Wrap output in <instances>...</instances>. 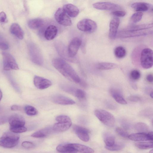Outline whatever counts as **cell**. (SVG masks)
Here are the masks:
<instances>
[{"label": "cell", "instance_id": "816d5d0a", "mask_svg": "<svg viewBox=\"0 0 153 153\" xmlns=\"http://www.w3.org/2000/svg\"><path fill=\"white\" fill-rule=\"evenodd\" d=\"M7 121V119L6 117H0V124H4Z\"/></svg>", "mask_w": 153, "mask_h": 153}, {"label": "cell", "instance_id": "d590c367", "mask_svg": "<svg viewBox=\"0 0 153 153\" xmlns=\"http://www.w3.org/2000/svg\"><path fill=\"white\" fill-rule=\"evenodd\" d=\"M73 94L80 100L85 99L86 96L85 92L81 89H79L75 90Z\"/></svg>", "mask_w": 153, "mask_h": 153}, {"label": "cell", "instance_id": "8d00e7d4", "mask_svg": "<svg viewBox=\"0 0 153 153\" xmlns=\"http://www.w3.org/2000/svg\"><path fill=\"white\" fill-rule=\"evenodd\" d=\"M143 14L141 12H137L134 13L131 16L130 21L133 23H136L140 21L143 16Z\"/></svg>", "mask_w": 153, "mask_h": 153}, {"label": "cell", "instance_id": "9c48e42d", "mask_svg": "<svg viewBox=\"0 0 153 153\" xmlns=\"http://www.w3.org/2000/svg\"><path fill=\"white\" fill-rule=\"evenodd\" d=\"M81 40L78 37L73 38L69 43L68 48V54L69 57L75 56L81 45Z\"/></svg>", "mask_w": 153, "mask_h": 153}, {"label": "cell", "instance_id": "ee69618b", "mask_svg": "<svg viewBox=\"0 0 153 153\" xmlns=\"http://www.w3.org/2000/svg\"><path fill=\"white\" fill-rule=\"evenodd\" d=\"M112 14L117 17H123L126 14V12L124 11L116 10L112 12Z\"/></svg>", "mask_w": 153, "mask_h": 153}, {"label": "cell", "instance_id": "836d02e7", "mask_svg": "<svg viewBox=\"0 0 153 153\" xmlns=\"http://www.w3.org/2000/svg\"><path fill=\"white\" fill-rule=\"evenodd\" d=\"M24 109L26 114L29 116H33L38 114V111L36 109L30 105H26Z\"/></svg>", "mask_w": 153, "mask_h": 153}, {"label": "cell", "instance_id": "c3c4849f", "mask_svg": "<svg viewBox=\"0 0 153 153\" xmlns=\"http://www.w3.org/2000/svg\"><path fill=\"white\" fill-rule=\"evenodd\" d=\"M106 105L108 108L111 109H114L116 108L115 105L113 102H107L106 103Z\"/></svg>", "mask_w": 153, "mask_h": 153}, {"label": "cell", "instance_id": "f35d334b", "mask_svg": "<svg viewBox=\"0 0 153 153\" xmlns=\"http://www.w3.org/2000/svg\"><path fill=\"white\" fill-rule=\"evenodd\" d=\"M131 78L134 80L139 79L140 77V73L137 70H132L130 73Z\"/></svg>", "mask_w": 153, "mask_h": 153}, {"label": "cell", "instance_id": "f6af8a7d", "mask_svg": "<svg viewBox=\"0 0 153 153\" xmlns=\"http://www.w3.org/2000/svg\"><path fill=\"white\" fill-rule=\"evenodd\" d=\"M7 20V16L5 13L4 12L0 13V23H4Z\"/></svg>", "mask_w": 153, "mask_h": 153}, {"label": "cell", "instance_id": "db71d44e", "mask_svg": "<svg viewBox=\"0 0 153 153\" xmlns=\"http://www.w3.org/2000/svg\"><path fill=\"white\" fill-rule=\"evenodd\" d=\"M150 97L152 98H153V92L152 91H151L150 93Z\"/></svg>", "mask_w": 153, "mask_h": 153}, {"label": "cell", "instance_id": "60d3db41", "mask_svg": "<svg viewBox=\"0 0 153 153\" xmlns=\"http://www.w3.org/2000/svg\"><path fill=\"white\" fill-rule=\"evenodd\" d=\"M117 133L121 137L124 138H128V133L124 129L120 127H117L116 128Z\"/></svg>", "mask_w": 153, "mask_h": 153}, {"label": "cell", "instance_id": "f5cc1de1", "mask_svg": "<svg viewBox=\"0 0 153 153\" xmlns=\"http://www.w3.org/2000/svg\"><path fill=\"white\" fill-rule=\"evenodd\" d=\"M2 93L0 89V101L2 99Z\"/></svg>", "mask_w": 153, "mask_h": 153}, {"label": "cell", "instance_id": "11a10c76", "mask_svg": "<svg viewBox=\"0 0 153 153\" xmlns=\"http://www.w3.org/2000/svg\"><path fill=\"white\" fill-rule=\"evenodd\" d=\"M152 149L151 150L150 152H151V153H152L153 152V151H152Z\"/></svg>", "mask_w": 153, "mask_h": 153}, {"label": "cell", "instance_id": "83f0119b", "mask_svg": "<svg viewBox=\"0 0 153 153\" xmlns=\"http://www.w3.org/2000/svg\"><path fill=\"white\" fill-rule=\"evenodd\" d=\"M103 137L106 146H111L115 143L114 136L109 132H105L104 133Z\"/></svg>", "mask_w": 153, "mask_h": 153}, {"label": "cell", "instance_id": "44dd1931", "mask_svg": "<svg viewBox=\"0 0 153 153\" xmlns=\"http://www.w3.org/2000/svg\"><path fill=\"white\" fill-rule=\"evenodd\" d=\"M71 125V122H58L53 125V129L56 131H65L68 130Z\"/></svg>", "mask_w": 153, "mask_h": 153}, {"label": "cell", "instance_id": "d6986e66", "mask_svg": "<svg viewBox=\"0 0 153 153\" xmlns=\"http://www.w3.org/2000/svg\"><path fill=\"white\" fill-rule=\"evenodd\" d=\"M10 33L16 37L21 39L24 38V33L20 25L17 23H13L10 26Z\"/></svg>", "mask_w": 153, "mask_h": 153}, {"label": "cell", "instance_id": "277c9868", "mask_svg": "<svg viewBox=\"0 0 153 153\" xmlns=\"http://www.w3.org/2000/svg\"><path fill=\"white\" fill-rule=\"evenodd\" d=\"M140 61L143 68L148 69L151 68L153 65L152 50L148 48L143 49L141 52Z\"/></svg>", "mask_w": 153, "mask_h": 153}, {"label": "cell", "instance_id": "f1b7e54d", "mask_svg": "<svg viewBox=\"0 0 153 153\" xmlns=\"http://www.w3.org/2000/svg\"><path fill=\"white\" fill-rule=\"evenodd\" d=\"M117 65L114 63L107 62H102L98 63L97 68L100 70H108L116 68Z\"/></svg>", "mask_w": 153, "mask_h": 153}, {"label": "cell", "instance_id": "5b68a950", "mask_svg": "<svg viewBox=\"0 0 153 153\" xmlns=\"http://www.w3.org/2000/svg\"><path fill=\"white\" fill-rule=\"evenodd\" d=\"M78 29L79 30L88 33H92L97 30V25L94 21L85 19L79 21L77 25Z\"/></svg>", "mask_w": 153, "mask_h": 153}, {"label": "cell", "instance_id": "b9f144b4", "mask_svg": "<svg viewBox=\"0 0 153 153\" xmlns=\"http://www.w3.org/2000/svg\"><path fill=\"white\" fill-rule=\"evenodd\" d=\"M22 146L23 148L26 149H33L35 146L33 143L28 141L23 142L22 143Z\"/></svg>", "mask_w": 153, "mask_h": 153}, {"label": "cell", "instance_id": "681fc988", "mask_svg": "<svg viewBox=\"0 0 153 153\" xmlns=\"http://www.w3.org/2000/svg\"><path fill=\"white\" fill-rule=\"evenodd\" d=\"M146 79L149 82H152L153 80L152 75L151 74H148L146 77Z\"/></svg>", "mask_w": 153, "mask_h": 153}, {"label": "cell", "instance_id": "f907efd6", "mask_svg": "<svg viewBox=\"0 0 153 153\" xmlns=\"http://www.w3.org/2000/svg\"><path fill=\"white\" fill-rule=\"evenodd\" d=\"M21 108L20 106L14 105H12L11 107V109L12 111H17L20 110Z\"/></svg>", "mask_w": 153, "mask_h": 153}, {"label": "cell", "instance_id": "ba28073f", "mask_svg": "<svg viewBox=\"0 0 153 153\" xmlns=\"http://www.w3.org/2000/svg\"><path fill=\"white\" fill-rule=\"evenodd\" d=\"M146 30H124L119 32L117 35V37L120 38H128L146 36L151 32L150 31Z\"/></svg>", "mask_w": 153, "mask_h": 153}, {"label": "cell", "instance_id": "d6a6232c", "mask_svg": "<svg viewBox=\"0 0 153 153\" xmlns=\"http://www.w3.org/2000/svg\"><path fill=\"white\" fill-rule=\"evenodd\" d=\"M124 147V144L122 143L118 142L114 143L111 146H105V148L111 151H117L121 150Z\"/></svg>", "mask_w": 153, "mask_h": 153}, {"label": "cell", "instance_id": "4dcf8cb0", "mask_svg": "<svg viewBox=\"0 0 153 153\" xmlns=\"http://www.w3.org/2000/svg\"><path fill=\"white\" fill-rule=\"evenodd\" d=\"M135 129L140 132L146 133L149 130L148 126L146 123L143 122L136 123L134 126Z\"/></svg>", "mask_w": 153, "mask_h": 153}, {"label": "cell", "instance_id": "e575fe53", "mask_svg": "<svg viewBox=\"0 0 153 153\" xmlns=\"http://www.w3.org/2000/svg\"><path fill=\"white\" fill-rule=\"evenodd\" d=\"M49 132L48 129H42L33 133L31 134V136L36 138L44 137L46 136Z\"/></svg>", "mask_w": 153, "mask_h": 153}, {"label": "cell", "instance_id": "3957f363", "mask_svg": "<svg viewBox=\"0 0 153 153\" xmlns=\"http://www.w3.org/2000/svg\"><path fill=\"white\" fill-rule=\"evenodd\" d=\"M94 114L97 117L104 125L109 127H113L115 120L113 115L109 112L100 109L96 110Z\"/></svg>", "mask_w": 153, "mask_h": 153}, {"label": "cell", "instance_id": "7dc6e473", "mask_svg": "<svg viewBox=\"0 0 153 153\" xmlns=\"http://www.w3.org/2000/svg\"><path fill=\"white\" fill-rule=\"evenodd\" d=\"M128 99L130 101L134 102H137L140 100V97L136 96H130L128 97Z\"/></svg>", "mask_w": 153, "mask_h": 153}, {"label": "cell", "instance_id": "e0dca14e", "mask_svg": "<svg viewBox=\"0 0 153 153\" xmlns=\"http://www.w3.org/2000/svg\"><path fill=\"white\" fill-rule=\"evenodd\" d=\"M62 8L68 15L71 17H76L79 13L78 7L72 4H66L63 6Z\"/></svg>", "mask_w": 153, "mask_h": 153}, {"label": "cell", "instance_id": "ac0fdd59", "mask_svg": "<svg viewBox=\"0 0 153 153\" xmlns=\"http://www.w3.org/2000/svg\"><path fill=\"white\" fill-rule=\"evenodd\" d=\"M31 46L30 49V54L31 59L36 64L40 65L42 63V58L39 51L36 47Z\"/></svg>", "mask_w": 153, "mask_h": 153}, {"label": "cell", "instance_id": "4fadbf2b", "mask_svg": "<svg viewBox=\"0 0 153 153\" xmlns=\"http://www.w3.org/2000/svg\"><path fill=\"white\" fill-rule=\"evenodd\" d=\"M33 82L35 86L38 89L41 90L48 88L52 85V82L50 80L36 76L34 78Z\"/></svg>", "mask_w": 153, "mask_h": 153}, {"label": "cell", "instance_id": "cb8c5ba5", "mask_svg": "<svg viewBox=\"0 0 153 153\" xmlns=\"http://www.w3.org/2000/svg\"><path fill=\"white\" fill-rule=\"evenodd\" d=\"M131 7L136 11H145L150 9L151 6L147 3L137 2L133 3Z\"/></svg>", "mask_w": 153, "mask_h": 153}, {"label": "cell", "instance_id": "ffe728a7", "mask_svg": "<svg viewBox=\"0 0 153 153\" xmlns=\"http://www.w3.org/2000/svg\"><path fill=\"white\" fill-rule=\"evenodd\" d=\"M57 32L58 29L55 26L50 25L47 27L45 31V37L48 40H53L56 37Z\"/></svg>", "mask_w": 153, "mask_h": 153}, {"label": "cell", "instance_id": "74e56055", "mask_svg": "<svg viewBox=\"0 0 153 153\" xmlns=\"http://www.w3.org/2000/svg\"><path fill=\"white\" fill-rule=\"evenodd\" d=\"M10 131L16 133L25 132L27 130V128L24 126L10 127Z\"/></svg>", "mask_w": 153, "mask_h": 153}, {"label": "cell", "instance_id": "ab89813d", "mask_svg": "<svg viewBox=\"0 0 153 153\" xmlns=\"http://www.w3.org/2000/svg\"><path fill=\"white\" fill-rule=\"evenodd\" d=\"M58 122H71L70 118L67 116L64 115H59L55 118Z\"/></svg>", "mask_w": 153, "mask_h": 153}, {"label": "cell", "instance_id": "5bb4252c", "mask_svg": "<svg viewBox=\"0 0 153 153\" xmlns=\"http://www.w3.org/2000/svg\"><path fill=\"white\" fill-rule=\"evenodd\" d=\"M52 101L56 104L61 105H71L75 103L73 100L61 95H56L51 98Z\"/></svg>", "mask_w": 153, "mask_h": 153}, {"label": "cell", "instance_id": "9a60e30c", "mask_svg": "<svg viewBox=\"0 0 153 153\" xmlns=\"http://www.w3.org/2000/svg\"><path fill=\"white\" fill-rule=\"evenodd\" d=\"M120 23V20L118 18L113 19L110 22L108 36L110 39H114L116 37L117 30Z\"/></svg>", "mask_w": 153, "mask_h": 153}, {"label": "cell", "instance_id": "7c38bea8", "mask_svg": "<svg viewBox=\"0 0 153 153\" xmlns=\"http://www.w3.org/2000/svg\"><path fill=\"white\" fill-rule=\"evenodd\" d=\"M73 129L78 137L82 141L88 142L90 139L88 134L89 130L83 127L77 125H74Z\"/></svg>", "mask_w": 153, "mask_h": 153}, {"label": "cell", "instance_id": "7bdbcfd3", "mask_svg": "<svg viewBox=\"0 0 153 153\" xmlns=\"http://www.w3.org/2000/svg\"><path fill=\"white\" fill-rule=\"evenodd\" d=\"M122 126L126 129H129L131 127L130 123L127 120L124 119H121L120 121Z\"/></svg>", "mask_w": 153, "mask_h": 153}, {"label": "cell", "instance_id": "8992f818", "mask_svg": "<svg viewBox=\"0 0 153 153\" xmlns=\"http://www.w3.org/2000/svg\"><path fill=\"white\" fill-rule=\"evenodd\" d=\"M2 54L4 70L10 71L19 69L16 61L11 54L4 52H3Z\"/></svg>", "mask_w": 153, "mask_h": 153}, {"label": "cell", "instance_id": "1f68e13d", "mask_svg": "<svg viewBox=\"0 0 153 153\" xmlns=\"http://www.w3.org/2000/svg\"><path fill=\"white\" fill-rule=\"evenodd\" d=\"M114 54L117 58H122L124 57L126 54L125 49L121 46L117 47L114 49Z\"/></svg>", "mask_w": 153, "mask_h": 153}, {"label": "cell", "instance_id": "7402d4cb", "mask_svg": "<svg viewBox=\"0 0 153 153\" xmlns=\"http://www.w3.org/2000/svg\"><path fill=\"white\" fill-rule=\"evenodd\" d=\"M110 91L112 97L117 102L123 105H125L127 103L120 91L115 89L112 88L110 90Z\"/></svg>", "mask_w": 153, "mask_h": 153}, {"label": "cell", "instance_id": "30bf717a", "mask_svg": "<svg viewBox=\"0 0 153 153\" xmlns=\"http://www.w3.org/2000/svg\"><path fill=\"white\" fill-rule=\"evenodd\" d=\"M153 136L152 131H150L148 133L139 132L129 135L128 138L131 140L136 141H152Z\"/></svg>", "mask_w": 153, "mask_h": 153}, {"label": "cell", "instance_id": "8fae6325", "mask_svg": "<svg viewBox=\"0 0 153 153\" xmlns=\"http://www.w3.org/2000/svg\"><path fill=\"white\" fill-rule=\"evenodd\" d=\"M93 6L95 9L103 10H114L120 8L118 4L108 2L95 3L93 4Z\"/></svg>", "mask_w": 153, "mask_h": 153}, {"label": "cell", "instance_id": "603a6c76", "mask_svg": "<svg viewBox=\"0 0 153 153\" xmlns=\"http://www.w3.org/2000/svg\"><path fill=\"white\" fill-rule=\"evenodd\" d=\"M70 144L77 152L92 153L94 152L91 148L83 145L76 143H71Z\"/></svg>", "mask_w": 153, "mask_h": 153}, {"label": "cell", "instance_id": "4316f807", "mask_svg": "<svg viewBox=\"0 0 153 153\" xmlns=\"http://www.w3.org/2000/svg\"><path fill=\"white\" fill-rule=\"evenodd\" d=\"M153 27V24L150 23L134 25L128 27L125 30H139L148 29Z\"/></svg>", "mask_w": 153, "mask_h": 153}, {"label": "cell", "instance_id": "2e32d148", "mask_svg": "<svg viewBox=\"0 0 153 153\" xmlns=\"http://www.w3.org/2000/svg\"><path fill=\"white\" fill-rule=\"evenodd\" d=\"M10 127L24 126L25 121L24 118L21 115L15 114L11 115L8 119Z\"/></svg>", "mask_w": 153, "mask_h": 153}, {"label": "cell", "instance_id": "484cf974", "mask_svg": "<svg viewBox=\"0 0 153 153\" xmlns=\"http://www.w3.org/2000/svg\"><path fill=\"white\" fill-rule=\"evenodd\" d=\"M56 150L62 153H76V151L71 146L70 143L59 144L56 148Z\"/></svg>", "mask_w": 153, "mask_h": 153}, {"label": "cell", "instance_id": "f546056e", "mask_svg": "<svg viewBox=\"0 0 153 153\" xmlns=\"http://www.w3.org/2000/svg\"><path fill=\"white\" fill-rule=\"evenodd\" d=\"M135 146L141 149H148L153 147L152 141H142L136 143H135Z\"/></svg>", "mask_w": 153, "mask_h": 153}, {"label": "cell", "instance_id": "d4e9b609", "mask_svg": "<svg viewBox=\"0 0 153 153\" xmlns=\"http://www.w3.org/2000/svg\"><path fill=\"white\" fill-rule=\"evenodd\" d=\"M44 21L40 18H35L29 20L27 23L29 27L32 29H36L42 27Z\"/></svg>", "mask_w": 153, "mask_h": 153}, {"label": "cell", "instance_id": "52a82bcc", "mask_svg": "<svg viewBox=\"0 0 153 153\" xmlns=\"http://www.w3.org/2000/svg\"><path fill=\"white\" fill-rule=\"evenodd\" d=\"M55 18L57 22L62 25L67 26L72 25L71 20L62 8H59L54 15Z\"/></svg>", "mask_w": 153, "mask_h": 153}, {"label": "cell", "instance_id": "6da1fadb", "mask_svg": "<svg viewBox=\"0 0 153 153\" xmlns=\"http://www.w3.org/2000/svg\"><path fill=\"white\" fill-rule=\"evenodd\" d=\"M54 67L63 76L70 81L76 83H79L80 79L73 68L63 59L55 58L52 61Z\"/></svg>", "mask_w": 153, "mask_h": 153}, {"label": "cell", "instance_id": "7a4b0ae2", "mask_svg": "<svg viewBox=\"0 0 153 153\" xmlns=\"http://www.w3.org/2000/svg\"><path fill=\"white\" fill-rule=\"evenodd\" d=\"M19 137L16 133L11 131L6 132L0 138V146L8 148L14 147L18 144Z\"/></svg>", "mask_w": 153, "mask_h": 153}, {"label": "cell", "instance_id": "bcb514c9", "mask_svg": "<svg viewBox=\"0 0 153 153\" xmlns=\"http://www.w3.org/2000/svg\"><path fill=\"white\" fill-rule=\"evenodd\" d=\"M8 48L9 45L6 42L2 41H0V49L3 50H6Z\"/></svg>", "mask_w": 153, "mask_h": 153}]
</instances>
